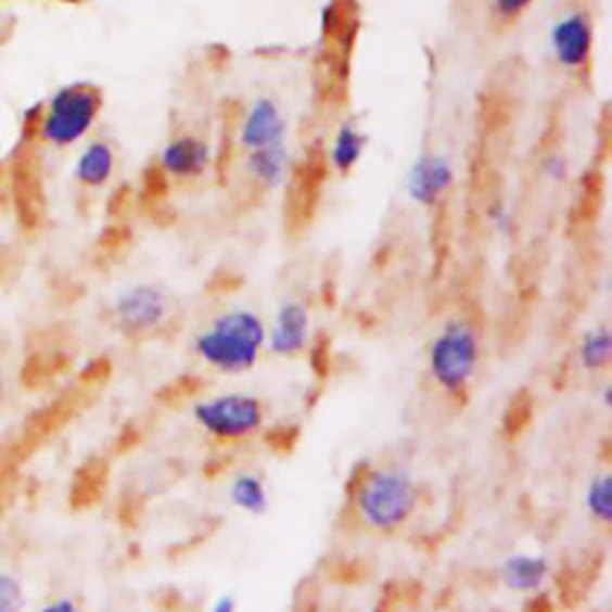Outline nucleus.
<instances>
[{
    "label": "nucleus",
    "mask_w": 612,
    "mask_h": 612,
    "mask_svg": "<svg viewBox=\"0 0 612 612\" xmlns=\"http://www.w3.org/2000/svg\"><path fill=\"white\" fill-rule=\"evenodd\" d=\"M359 514L379 532H395L419 505V486L405 469H364L349 484Z\"/></svg>",
    "instance_id": "obj_2"
},
{
    "label": "nucleus",
    "mask_w": 612,
    "mask_h": 612,
    "mask_svg": "<svg viewBox=\"0 0 612 612\" xmlns=\"http://www.w3.org/2000/svg\"><path fill=\"white\" fill-rule=\"evenodd\" d=\"M299 431L294 426H276L273 431L266 433V445L273 447L276 452H290L297 445Z\"/></svg>",
    "instance_id": "obj_22"
},
{
    "label": "nucleus",
    "mask_w": 612,
    "mask_h": 612,
    "mask_svg": "<svg viewBox=\"0 0 612 612\" xmlns=\"http://www.w3.org/2000/svg\"><path fill=\"white\" fill-rule=\"evenodd\" d=\"M481 359L476 331L467 321H447L429 347V369L445 393H462Z\"/></svg>",
    "instance_id": "obj_3"
},
{
    "label": "nucleus",
    "mask_w": 612,
    "mask_h": 612,
    "mask_svg": "<svg viewBox=\"0 0 612 612\" xmlns=\"http://www.w3.org/2000/svg\"><path fill=\"white\" fill-rule=\"evenodd\" d=\"M230 500L238 510L262 517L268 510V490L256 474H240L230 486Z\"/></svg>",
    "instance_id": "obj_17"
},
{
    "label": "nucleus",
    "mask_w": 612,
    "mask_h": 612,
    "mask_svg": "<svg viewBox=\"0 0 612 612\" xmlns=\"http://www.w3.org/2000/svg\"><path fill=\"white\" fill-rule=\"evenodd\" d=\"M364 146H367V137H364L361 129L352 123L340 125L337 135L333 139V146H331V163L337 173H349L352 168L357 166Z\"/></svg>",
    "instance_id": "obj_16"
},
{
    "label": "nucleus",
    "mask_w": 612,
    "mask_h": 612,
    "mask_svg": "<svg viewBox=\"0 0 612 612\" xmlns=\"http://www.w3.org/2000/svg\"><path fill=\"white\" fill-rule=\"evenodd\" d=\"M612 357V335L608 326H596L582 337L579 361L588 371L605 369Z\"/></svg>",
    "instance_id": "obj_18"
},
{
    "label": "nucleus",
    "mask_w": 612,
    "mask_h": 612,
    "mask_svg": "<svg viewBox=\"0 0 612 612\" xmlns=\"http://www.w3.org/2000/svg\"><path fill=\"white\" fill-rule=\"evenodd\" d=\"M27 591L17 574L0 570V612H25Z\"/></svg>",
    "instance_id": "obj_21"
},
{
    "label": "nucleus",
    "mask_w": 612,
    "mask_h": 612,
    "mask_svg": "<svg viewBox=\"0 0 612 612\" xmlns=\"http://www.w3.org/2000/svg\"><path fill=\"white\" fill-rule=\"evenodd\" d=\"M550 49L556 61L568 69H579L591 61L594 25L586 13L560 17L550 29Z\"/></svg>",
    "instance_id": "obj_9"
},
{
    "label": "nucleus",
    "mask_w": 612,
    "mask_h": 612,
    "mask_svg": "<svg viewBox=\"0 0 612 612\" xmlns=\"http://www.w3.org/2000/svg\"><path fill=\"white\" fill-rule=\"evenodd\" d=\"M194 421L218 441H244L264 426L262 399L228 393L194 405Z\"/></svg>",
    "instance_id": "obj_5"
},
{
    "label": "nucleus",
    "mask_w": 612,
    "mask_h": 612,
    "mask_svg": "<svg viewBox=\"0 0 612 612\" xmlns=\"http://www.w3.org/2000/svg\"><path fill=\"white\" fill-rule=\"evenodd\" d=\"M544 173H546V178L556 180V182H562L564 178H568V173H570L568 158H564L562 153H550V156L544 161Z\"/></svg>",
    "instance_id": "obj_24"
},
{
    "label": "nucleus",
    "mask_w": 612,
    "mask_h": 612,
    "mask_svg": "<svg viewBox=\"0 0 612 612\" xmlns=\"http://www.w3.org/2000/svg\"><path fill=\"white\" fill-rule=\"evenodd\" d=\"M234 610H238V600H234L232 596H222L218 598V603L211 612H234Z\"/></svg>",
    "instance_id": "obj_28"
},
{
    "label": "nucleus",
    "mask_w": 612,
    "mask_h": 612,
    "mask_svg": "<svg viewBox=\"0 0 612 612\" xmlns=\"http://www.w3.org/2000/svg\"><path fill=\"white\" fill-rule=\"evenodd\" d=\"M266 326L252 309H230L216 316L194 340V352L211 369L242 373L254 369L266 347Z\"/></svg>",
    "instance_id": "obj_1"
},
{
    "label": "nucleus",
    "mask_w": 612,
    "mask_h": 612,
    "mask_svg": "<svg viewBox=\"0 0 612 612\" xmlns=\"http://www.w3.org/2000/svg\"><path fill=\"white\" fill-rule=\"evenodd\" d=\"M105 481H109V464L101 462V459H89V462L81 464L75 472L73 490H69V500H73V508L85 510L91 508L93 502L101 500V493L105 488Z\"/></svg>",
    "instance_id": "obj_15"
},
{
    "label": "nucleus",
    "mask_w": 612,
    "mask_h": 612,
    "mask_svg": "<svg viewBox=\"0 0 612 612\" xmlns=\"http://www.w3.org/2000/svg\"><path fill=\"white\" fill-rule=\"evenodd\" d=\"M586 510L600 524L612 522V479L610 474L594 476L586 488Z\"/></svg>",
    "instance_id": "obj_19"
},
{
    "label": "nucleus",
    "mask_w": 612,
    "mask_h": 612,
    "mask_svg": "<svg viewBox=\"0 0 612 612\" xmlns=\"http://www.w3.org/2000/svg\"><path fill=\"white\" fill-rule=\"evenodd\" d=\"M3 399H5V373L3 367H0V407H3Z\"/></svg>",
    "instance_id": "obj_29"
},
{
    "label": "nucleus",
    "mask_w": 612,
    "mask_h": 612,
    "mask_svg": "<svg viewBox=\"0 0 612 612\" xmlns=\"http://www.w3.org/2000/svg\"><path fill=\"white\" fill-rule=\"evenodd\" d=\"M311 316L302 302H285L278 309L266 343L278 357H297L309 347Z\"/></svg>",
    "instance_id": "obj_10"
},
{
    "label": "nucleus",
    "mask_w": 612,
    "mask_h": 612,
    "mask_svg": "<svg viewBox=\"0 0 612 612\" xmlns=\"http://www.w3.org/2000/svg\"><path fill=\"white\" fill-rule=\"evenodd\" d=\"M490 218H493V226H496L498 230H510L512 226V214L508 208H502L500 204L490 208Z\"/></svg>",
    "instance_id": "obj_27"
},
{
    "label": "nucleus",
    "mask_w": 612,
    "mask_h": 612,
    "mask_svg": "<svg viewBox=\"0 0 612 612\" xmlns=\"http://www.w3.org/2000/svg\"><path fill=\"white\" fill-rule=\"evenodd\" d=\"M532 419H534V399L526 391H522L510 399L508 409H505L502 431L508 438H520V435L528 429Z\"/></svg>",
    "instance_id": "obj_20"
},
{
    "label": "nucleus",
    "mask_w": 612,
    "mask_h": 612,
    "mask_svg": "<svg viewBox=\"0 0 612 612\" xmlns=\"http://www.w3.org/2000/svg\"><path fill=\"white\" fill-rule=\"evenodd\" d=\"M534 0H493V8L502 20H517L524 10L532 8Z\"/></svg>",
    "instance_id": "obj_23"
},
{
    "label": "nucleus",
    "mask_w": 612,
    "mask_h": 612,
    "mask_svg": "<svg viewBox=\"0 0 612 612\" xmlns=\"http://www.w3.org/2000/svg\"><path fill=\"white\" fill-rule=\"evenodd\" d=\"M115 170V151L109 141H91V144L81 151L75 166V178L85 187H103L113 178Z\"/></svg>",
    "instance_id": "obj_14"
},
{
    "label": "nucleus",
    "mask_w": 612,
    "mask_h": 612,
    "mask_svg": "<svg viewBox=\"0 0 612 612\" xmlns=\"http://www.w3.org/2000/svg\"><path fill=\"white\" fill-rule=\"evenodd\" d=\"M288 137V120L273 97H258L242 115L238 129L240 146L252 153L270 146H282Z\"/></svg>",
    "instance_id": "obj_7"
},
{
    "label": "nucleus",
    "mask_w": 612,
    "mask_h": 612,
    "mask_svg": "<svg viewBox=\"0 0 612 612\" xmlns=\"http://www.w3.org/2000/svg\"><path fill=\"white\" fill-rule=\"evenodd\" d=\"M455 163L447 153L431 151L417 158L407 178V194L419 206H435L452 190Z\"/></svg>",
    "instance_id": "obj_8"
},
{
    "label": "nucleus",
    "mask_w": 612,
    "mask_h": 612,
    "mask_svg": "<svg viewBox=\"0 0 612 612\" xmlns=\"http://www.w3.org/2000/svg\"><path fill=\"white\" fill-rule=\"evenodd\" d=\"M524 610L526 612H556V603H552V598L548 594L538 591V594H534L532 600H528Z\"/></svg>",
    "instance_id": "obj_26"
},
{
    "label": "nucleus",
    "mask_w": 612,
    "mask_h": 612,
    "mask_svg": "<svg viewBox=\"0 0 612 612\" xmlns=\"http://www.w3.org/2000/svg\"><path fill=\"white\" fill-rule=\"evenodd\" d=\"M39 612H85V610L77 605V600L61 596V598H53L46 605H41Z\"/></svg>",
    "instance_id": "obj_25"
},
{
    "label": "nucleus",
    "mask_w": 612,
    "mask_h": 612,
    "mask_svg": "<svg viewBox=\"0 0 612 612\" xmlns=\"http://www.w3.org/2000/svg\"><path fill=\"white\" fill-rule=\"evenodd\" d=\"M550 576V562L544 556L517 552L502 564V582L510 591L536 594Z\"/></svg>",
    "instance_id": "obj_12"
},
{
    "label": "nucleus",
    "mask_w": 612,
    "mask_h": 612,
    "mask_svg": "<svg viewBox=\"0 0 612 612\" xmlns=\"http://www.w3.org/2000/svg\"><path fill=\"white\" fill-rule=\"evenodd\" d=\"M246 168H250L256 184H262L264 190H278L285 184L290 173V153L288 146H270L262 151L246 153Z\"/></svg>",
    "instance_id": "obj_13"
},
{
    "label": "nucleus",
    "mask_w": 612,
    "mask_h": 612,
    "mask_svg": "<svg viewBox=\"0 0 612 612\" xmlns=\"http://www.w3.org/2000/svg\"><path fill=\"white\" fill-rule=\"evenodd\" d=\"M101 113V91L91 85L58 89L41 115V139L53 146H69L85 137Z\"/></svg>",
    "instance_id": "obj_4"
},
{
    "label": "nucleus",
    "mask_w": 612,
    "mask_h": 612,
    "mask_svg": "<svg viewBox=\"0 0 612 612\" xmlns=\"http://www.w3.org/2000/svg\"><path fill=\"white\" fill-rule=\"evenodd\" d=\"M211 163V149L204 139L182 135L170 139L166 146H163L158 156V166L163 173L173 175V178H199L204 175Z\"/></svg>",
    "instance_id": "obj_11"
},
{
    "label": "nucleus",
    "mask_w": 612,
    "mask_h": 612,
    "mask_svg": "<svg viewBox=\"0 0 612 612\" xmlns=\"http://www.w3.org/2000/svg\"><path fill=\"white\" fill-rule=\"evenodd\" d=\"M170 314L168 292L158 285H132L117 294L113 319L129 335H144L166 323Z\"/></svg>",
    "instance_id": "obj_6"
}]
</instances>
